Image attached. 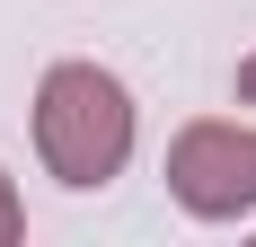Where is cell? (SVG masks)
<instances>
[{"label": "cell", "instance_id": "1", "mask_svg": "<svg viewBox=\"0 0 256 247\" xmlns=\"http://www.w3.org/2000/svg\"><path fill=\"white\" fill-rule=\"evenodd\" d=\"M26 132H36V159L62 194H106L115 176L132 168V142H142V106L106 62H44L36 80V106H26Z\"/></svg>", "mask_w": 256, "mask_h": 247}, {"label": "cell", "instance_id": "2", "mask_svg": "<svg viewBox=\"0 0 256 247\" xmlns=\"http://www.w3.org/2000/svg\"><path fill=\"white\" fill-rule=\"evenodd\" d=\"M168 203L186 221H256V124L248 115H194L168 142Z\"/></svg>", "mask_w": 256, "mask_h": 247}, {"label": "cell", "instance_id": "3", "mask_svg": "<svg viewBox=\"0 0 256 247\" xmlns=\"http://www.w3.org/2000/svg\"><path fill=\"white\" fill-rule=\"evenodd\" d=\"M26 238V194H18V176L0 168V247H18Z\"/></svg>", "mask_w": 256, "mask_h": 247}, {"label": "cell", "instance_id": "4", "mask_svg": "<svg viewBox=\"0 0 256 247\" xmlns=\"http://www.w3.org/2000/svg\"><path fill=\"white\" fill-rule=\"evenodd\" d=\"M230 98H238V106H256V53H248V62L230 71Z\"/></svg>", "mask_w": 256, "mask_h": 247}]
</instances>
